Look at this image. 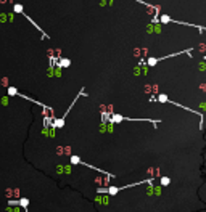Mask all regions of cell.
<instances>
[{
	"instance_id": "1",
	"label": "cell",
	"mask_w": 206,
	"mask_h": 212,
	"mask_svg": "<svg viewBox=\"0 0 206 212\" xmlns=\"http://www.w3.org/2000/svg\"><path fill=\"white\" fill-rule=\"evenodd\" d=\"M161 182H163V185H167V183H169V178H163Z\"/></svg>"
}]
</instances>
